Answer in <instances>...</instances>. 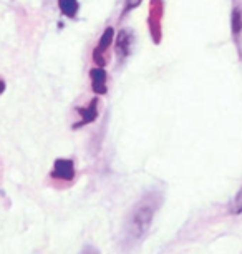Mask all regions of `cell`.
Masks as SVG:
<instances>
[{
  "instance_id": "1",
  "label": "cell",
  "mask_w": 242,
  "mask_h": 254,
  "mask_svg": "<svg viewBox=\"0 0 242 254\" xmlns=\"http://www.w3.org/2000/svg\"><path fill=\"white\" fill-rule=\"evenodd\" d=\"M159 208V199L156 193L145 194L133 208L130 218L125 224V236L128 243H135L141 239L153 223L156 209Z\"/></svg>"
},
{
  "instance_id": "2",
  "label": "cell",
  "mask_w": 242,
  "mask_h": 254,
  "mask_svg": "<svg viewBox=\"0 0 242 254\" xmlns=\"http://www.w3.org/2000/svg\"><path fill=\"white\" fill-rule=\"evenodd\" d=\"M51 178L55 180H73L75 178V165L72 160H63V158H60V160L55 161L53 165V171H51Z\"/></svg>"
},
{
  "instance_id": "3",
  "label": "cell",
  "mask_w": 242,
  "mask_h": 254,
  "mask_svg": "<svg viewBox=\"0 0 242 254\" xmlns=\"http://www.w3.org/2000/svg\"><path fill=\"white\" fill-rule=\"evenodd\" d=\"M131 45H133V33L131 30H121L118 32L116 37V54L118 57L123 60L130 55L131 52Z\"/></svg>"
},
{
  "instance_id": "4",
  "label": "cell",
  "mask_w": 242,
  "mask_h": 254,
  "mask_svg": "<svg viewBox=\"0 0 242 254\" xmlns=\"http://www.w3.org/2000/svg\"><path fill=\"white\" fill-rule=\"evenodd\" d=\"M90 76H92V88L97 95L106 93V71L98 66V68L90 70Z\"/></svg>"
},
{
  "instance_id": "5",
  "label": "cell",
  "mask_w": 242,
  "mask_h": 254,
  "mask_svg": "<svg viewBox=\"0 0 242 254\" xmlns=\"http://www.w3.org/2000/svg\"><path fill=\"white\" fill-rule=\"evenodd\" d=\"M77 112L82 115L83 118H82V122L75 123L73 128H80V127H83V125L95 122V120H97V117H98V100H93V102L90 103L87 108H78Z\"/></svg>"
},
{
  "instance_id": "6",
  "label": "cell",
  "mask_w": 242,
  "mask_h": 254,
  "mask_svg": "<svg viewBox=\"0 0 242 254\" xmlns=\"http://www.w3.org/2000/svg\"><path fill=\"white\" fill-rule=\"evenodd\" d=\"M58 5H60L61 13H63L65 17L75 18V15H77V12H78L77 0H58Z\"/></svg>"
},
{
  "instance_id": "7",
  "label": "cell",
  "mask_w": 242,
  "mask_h": 254,
  "mask_svg": "<svg viewBox=\"0 0 242 254\" xmlns=\"http://www.w3.org/2000/svg\"><path fill=\"white\" fill-rule=\"evenodd\" d=\"M113 37H115V30H113L111 27H108L106 30L101 33V37H99V42H98V47H97V49H98L99 52H106V50H108V47L111 45Z\"/></svg>"
},
{
  "instance_id": "8",
  "label": "cell",
  "mask_w": 242,
  "mask_h": 254,
  "mask_svg": "<svg viewBox=\"0 0 242 254\" xmlns=\"http://www.w3.org/2000/svg\"><path fill=\"white\" fill-rule=\"evenodd\" d=\"M231 22H232V32H234V35H239L242 30V13L239 8H234Z\"/></svg>"
},
{
  "instance_id": "9",
  "label": "cell",
  "mask_w": 242,
  "mask_h": 254,
  "mask_svg": "<svg viewBox=\"0 0 242 254\" xmlns=\"http://www.w3.org/2000/svg\"><path fill=\"white\" fill-rule=\"evenodd\" d=\"M93 60H95V64H97L98 66L106 65V55H105V52H99L98 49H95V52H93Z\"/></svg>"
},
{
  "instance_id": "10",
  "label": "cell",
  "mask_w": 242,
  "mask_h": 254,
  "mask_svg": "<svg viewBox=\"0 0 242 254\" xmlns=\"http://www.w3.org/2000/svg\"><path fill=\"white\" fill-rule=\"evenodd\" d=\"M232 213L234 214L242 213V191H239V194L236 196L234 203H232Z\"/></svg>"
},
{
  "instance_id": "11",
  "label": "cell",
  "mask_w": 242,
  "mask_h": 254,
  "mask_svg": "<svg viewBox=\"0 0 242 254\" xmlns=\"http://www.w3.org/2000/svg\"><path fill=\"white\" fill-rule=\"evenodd\" d=\"M143 2V0H126V3H125V10H123V15H126L128 12H131L133 8H136L140 3Z\"/></svg>"
},
{
  "instance_id": "12",
  "label": "cell",
  "mask_w": 242,
  "mask_h": 254,
  "mask_svg": "<svg viewBox=\"0 0 242 254\" xmlns=\"http://www.w3.org/2000/svg\"><path fill=\"white\" fill-rule=\"evenodd\" d=\"M80 254H99V251L95 246H92V244H87V246L80 251Z\"/></svg>"
},
{
  "instance_id": "13",
  "label": "cell",
  "mask_w": 242,
  "mask_h": 254,
  "mask_svg": "<svg viewBox=\"0 0 242 254\" xmlns=\"http://www.w3.org/2000/svg\"><path fill=\"white\" fill-rule=\"evenodd\" d=\"M3 90H5V81L0 80V93H3Z\"/></svg>"
}]
</instances>
